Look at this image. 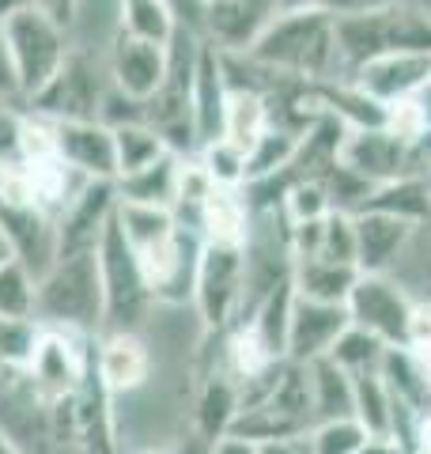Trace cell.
Listing matches in <instances>:
<instances>
[{"mask_svg":"<svg viewBox=\"0 0 431 454\" xmlns=\"http://www.w3.org/2000/svg\"><path fill=\"white\" fill-rule=\"evenodd\" d=\"M341 73L390 53H431V8L412 0H359L337 16Z\"/></svg>","mask_w":431,"mask_h":454,"instance_id":"6da1fadb","label":"cell"},{"mask_svg":"<svg viewBox=\"0 0 431 454\" xmlns=\"http://www.w3.org/2000/svg\"><path fill=\"white\" fill-rule=\"evenodd\" d=\"M247 57L265 73L299 83H329L344 76L337 50V16L329 12H280Z\"/></svg>","mask_w":431,"mask_h":454,"instance_id":"7a4b0ae2","label":"cell"},{"mask_svg":"<svg viewBox=\"0 0 431 454\" xmlns=\"http://www.w3.org/2000/svg\"><path fill=\"white\" fill-rule=\"evenodd\" d=\"M35 322L46 330L103 333V280L95 250L57 258L35 280Z\"/></svg>","mask_w":431,"mask_h":454,"instance_id":"3957f363","label":"cell"},{"mask_svg":"<svg viewBox=\"0 0 431 454\" xmlns=\"http://www.w3.org/2000/svg\"><path fill=\"white\" fill-rule=\"evenodd\" d=\"M95 258H98V280H103V333L144 330L155 310V300L148 284H144V273L125 243L118 220L106 223V231L95 247Z\"/></svg>","mask_w":431,"mask_h":454,"instance_id":"277c9868","label":"cell"},{"mask_svg":"<svg viewBox=\"0 0 431 454\" xmlns=\"http://www.w3.org/2000/svg\"><path fill=\"white\" fill-rule=\"evenodd\" d=\"M200 35L178 31L167 46V76L160 91L148 98V125L167 140L170 152L193 160L197 137H193V73H197Z\"/></svg>","mask_w":431,"mask_h":454,"instance_id":"5b68a950","label":"cell"},{"mask_svg":"<svg viewBox=\"0 0 431 454\" xmlns=\"http://www.w3.org/2000/svg\"><path fill=\"white\" fill-rule=\"evenodd\" d=\"M0 31H4L12 61H16L23 98L31 103V98L65 68L68 53H72L68 31H65L61 20H53L50 12H42L38 4L20 8L16 16L0 27Z\"/></svg>","mask_w":431,"mask_h":454,"instance_id":"8992f818","label":"cell"},{"mask_svg":"<svg viewBox=\"0 0 431 454\" xmlns=\"http://www.w3.org/2000/svg\"><path fill=\"white\" fill-rule=\"evenodd\" d=\"M106 91H110L106 57L72 50L65 68L31 98V103H27V110H31L35 118L53 121V125H61V121H98V106H103Z\"/></svg>","mask_w":431,"mask_h":454,"instance_id":"52a82bcc","label":"cell"},{"mask_svg":"<svg viewBox=\"0 0 431 454\" xmlns=\"http://www.w3.org/2000/svg\"><path fill=\"white\" fill-rule=\"evenodd\" d=\"M247 295V250L242 247H208L200 254L193 284V315L205 333H227L242 315Z\"/></svg>","mask_w":431,"mask_h":454,"instance_id":"ba28073f","label":"cell"},{"mask_svg":"<svg viewBox=\"0 0 431 454\" xmlns=\"http://www.w3.org/2000/svg\"><path fill=\"white\" fill-rule=\"evenodd\" d=\"M412 303L416 300L390 273H359L349 300H344V310H349V322L356 330L379 337L386 348H401L409 333Z\"/></svg>","mask_w":431,"mask_h":454,"instance_id":"9c48e42d","label":"cell"},{"mask_svg":"<svg viewBox=\"0 0 431 454\" xmlns=\"http://www.w3.org/2000/svg\"><path fill=\"white\" fill-rule=\"evenodd\" d=\"M155 367H160V360H155V348H152L148 333H140V330L98 333L95 372H98V379H103V387H106V394L114 397V402H118V397L140 394L152 382Z\"/></svg>","mask_w":431,"mask_h":454,"instance_id":"30bf717a","label":"cell"},{"mask_svg":"<svg viewBox=\"0 0 431 454\" xmlns=\"http://www.w3.org/2000/svg\"><path fill=\"white\" fill-rule=\"evenodd\" d=\"M344 80H352L371 103H379L390 114L397 106L412 103L431 83V53H390V57H379V61H367Z\"/></svg>","mask_w":431,"mask_h":454,"instance_id":"8fae6325","label":"cell"},{"mask_svg":"<svg viewBox=\"0 0 431 454\" xmlns=\"http://www.w3.org/2000/svg\"><path fill=\"white\" fill-rule=\"evenodd\" d=\"M277 16V0H208L200 38L212 42L220 53H250Z\"/></svg>","mask_w":431,"mask_h":454,"instance_id":"7c38bea8","label":"cell"},{"mask_svg":"<svg viewBox=\"0 0 431 454\" xmlns=\"http://www.w3.org/2000/svg\"><path fill=\"white\" fill-rule=\"evenodd\" d=\"M118 212V186L114 182H88L57 220V258L91 254L103 239L106 223Z\"/></svg>","mask_w":431,"mask_h":454,"instance_id":"4fadbf2b","label":"cell"},{"mask_svg":"<svg viewBox=\"0 0 431 454\" xmlns=\"http://www.w3.org/2000/svg\"><path fill=\"white\" fill-rule=\"evenodd\" d=\"M349 325L352 322H349V310H344V303H318V300H303V295H295L292 322H287V348H284V356L295 360V364L325 360Z\"/></svg>","mask_w":431,"mask_h":454,"instance_id":"5bb4252c","label":"cell"},{"mask_svg":"<svg viewBox=\"0 0 431 454\" xmlns=\"http://www.w3.org/2000/svg\"><path fill=\"white\" fill-rule=\"evenodd\" d=\"M53 148L61 163L72 167L88 182L118 178V155H114V133L103 121H61L53 125Z\"/></svg>","mask_w":431,"mask_h":454,"instance_id":"9a60e30c","label":"cell"},{"mask_svg":"<svg viewBox=\"0 0 431 454\" xmlns=\"http://www.w3.org/2000/svg\"><path fill=\"white\" fill-rule=\"evenodd\" d=\"M106 68L114 88L148 106V98L160 91L167 76V46H155V42H144L133 35H118V42L110 46Z\"/></svg>","mask_w":431,"mask_h":454,"instance_id":"2e32d148","label":"cell"},{"mask_svg":"<svg viewBox=\"0 0 431 454\" xmlns=\"http://www.w3.org/2000/svg\"><path fill=\"white\" fill-rule=\"evenodd\" d=\"M250 223H254V208H250L247 186L242 190L212 186L205 197H200L193 216L185 220V227H193L208 247H247Z\"/></svg>","mask_w":431,"mask_h":454,"instance_id":"e0dca14e","label":"cell"},{"mask_svg":"<svg viewBox=\"0 0 431 454\" xmlns=\"http://www.w3.org/2000/svg\"><path fill=\"white\" fill-rule=\"evenodd\" d=\"M227 73H223V53L212 42L200 38V53H197V73H193V137L197 148L212 145L223 137V118H227Z\"/></svg>","mask_w":431,"mask_h":454,"instance_id":"ac0fdd59","label":"cell"},{"mask_svg":"<svg viewBox=\"0 0 431 454\" xmlns=\"http://www.w3.org/2000/svg\"><path fill=\"white\" fill-rule=\"evenodd\" d=\"M352 231H356V265L359 273H386L405 247L412 243L416 227L397 220V216H386V212H356L352 216Z\"/></svg>","mask_w":431,"mask_h":454,"instance_id":"d6986e66","label":"cell"},{"mask_svg":"<svg viewBox=\"0 0 431 454\" xmlns=\"http://www.w3.org/2000/svg\"><path fill=\"white\" fill-rule=\"evenodd\" d=\"M182 167L185 155L167 152L163 160H155L152 167L137 170V175L118 178V201L121 205H148V208H170L178 205V186H182Z\"/></svg>","mask_w":431,"mask_h":454,"instance_id":"ffe728a7","label":"cell"},{"mask_svg":"<svg viewBox=\"0 0 431 454\" xmlns=\"http://www.w3.org/2000/svg\"><path fill=\"white\" fill-rule=\"evenodd\" d=\"M352 420L371 439H394L397 424V402L379 372L352 375Z\"/></svg>","mask_w":431,"mask_h":454,"instance_id":"44dd1931","label":"cell"},{"mask_svg":"<svg viewBox=\"0 0 431 454\" xmlns=\"http://www.w3.org/2000/svg\"><path fill=\"white\" fill-rule=\"evenodd\" d=\"M356 277H359L356 265H341V262H325V258L292 262V284H295V295H303V300L344 303Z\"/></svg>","mask_w":431,"mask_h":454,"instance_id":"7402d4cb","label":"cell"},{"mask_svg":"<svg viewBox=\"0 0 431 454\" xmlns=\"http://www.w3.org/2000/svg\"><path fill=\"white\" fill-rule=\"evenodd\" d=\"M364 208L371 212H386V216H397L412 227H420L431 220V182L427 178H397L375 186L371 197L364 201ZM359 208V212H364Z\"/></svg>","mask_w":431,"mask_h":454,"instance_id":"603a6c76","label":"cell"},{"mask_svg":"<svg viewBox=\"0 0 431 454\" xmlns=\"http://www.w3.org/2000/svg\"><path fill=\"white\" fill-rule=\"evenodd\" d=\"M310 372V397H314V424L352 417V375L341 372L333 360L307 364Z\"/></svg>","mask_w":431,"mask_h":454,"instance_id":"cb8c5ba5","label":"cell"},{"mask_svg":"<svg viewBox=\"0 0 431 454\" xmlns=\"http://www.w3.org/2000/svg\"><path fill=\"white\" fill-rule=\"evenodd\" d=\"M299 145H303L299 133L269 125V129L257 137V145L247 152V186L250 182H265V178L284 175V170L292 167V160L299 155Z\"/></svg>","mask_w":431,"mask_h":454,"instance_id":"d4e9b609","label":"cell"},{"mask_svg":"<svg viewBox=\"0 0 431 454\" xmlns=\"http://www.w3.org/2000/svg\"><path fill=\"white\" fill-rule=\"evenodd\" d=\"M114 133V155H118V178L125 175H137V170L152 167L155 160H163L170 152L167 140L152 129L148 121H137V125H121V129H110ZM114 178V182H118Z\"/></svg>","mask_w":431,"mask_h":454,"instance_id":"484cf974","label":"cell"},{"mask_svg":"<svg viewBox=\"0 0 431 454\" xmlns=\"http://www.w3.org/2000/svg\"><path fill=\"white\" fill-rule=\"evenodd\" d=\"M182 31L175 12L163 0H121V35H133L155 46H170Z\"/></svg>","mask_w":431,"mask_h":454,"instance_id":"4316f807","label":"cell"},{"mask_svg":"<svg viewBox=\"0 0 431 454\" xmlns=\"http://www.w3.org/2000/svg\"><path fill=\"white\" fill-rule=\"evenodd\" d=\"M265 129H269L265 95H257V91H231V98H227V118H223V137L231 140V145H239L242 152H250Z\"/></svg>","mask_w":431,"mask_h":454,"instance_id":"83f0119b","label":"cell"},{"mask_svg":"<svg viewBox=\"0 0 431 454\" xmlns=\"http://www.w3.org/2000/svg\"><path fill=\"white\" fill-rule=\"evenodd\" d=\"M0 318L35 322V273L23 262H0Z\"/></svg>","mask_w":431,"mask_h":454,"instance_id":"f1b7e54d","label":"cell"},{"mask_svg":"<svg viewBox=\"0 0 431 454\" xmlns=\"http://www.w3.org/2000/svg\"><path fill=\"white\" fill-rule=\"evenodd\" d=\"M193 163L205 170L212 186H227V190L247 186V152H242L239 145H231L227 137L212 140V145H205V148H197Z\"/></svg>","mask_w":431,"mask_h":454,"instance_id":"f546056e","label":"cell"},{"mask_svg":"<svg viewBox=\"0 0 431 454\" xmlns=\"http://www.w3.org/2000/svg\"><path fill=\"white\" fill-rule=\"evenodd\" d=\"M382 356H386V345L379 337H371L367 330H356V325H349L325 360H333L341 372H349V375H367V372H379Z\"/></svg>","mask_w":431,"mask_h":454,"instance_id":"4dcf8cb0","label":"cell"},{"mask_svg":"<svg viewBox=\"0 0 431 454\" xmlns=\"http://www.w3.org/2000/svg\"><path fill=\"white\" fill-rule=\"evenodd\" d=\"M307 439H310V450L314 454H359V450L371 443V435L359 428L352 417L314 424V428L307 432Z\"/></svg>","mask_w":431,"mask_h":454,"instance_id":"1f68e13d","label":"cell"},{"mask_svg":"<svg viewBox=\"0 0 431 454\" xmlns=\"http://www.w3.org/2000/svg\"><path fill=\"white\" fill-rule=\"evenodd\" d=\"M38 333H42L38 322H8V318H0V364L23 367L27 360H31L35 345H38Z\"/></svg>","mask_w":431,"mask_h":454,"instance_id":"d6a6232c","label":"cell"},{"mask_svg":"<svg viewBox=\"0 0 431 454\" xmlns=\"http://www.w3.org/2000/svg\"><path fill=\"white\" fill-rule=\"evenodd\" d=\"M0 103L4 106H27L23 88H20V73L16 61H12V50L4 42V31H0Z\"/></svg>","mask_w":431,"mask_h":454,"instance_id":"836d02e7","label":"cell"},{"mask_svg":"<svg viewBox=\"0 0 431 454\" xmlns=\"http://www.w3.org/2000/svg\"><path fill=\"white\" fill-rule=\"evenodd\" d=\"M163 4L175 12V20H178L182 31L200 35V27H205V8H208V0H163Z\"/></svg>","mask_w":431,"mask_h":454,"instance_id":"e575fe53","label":"cell"},{"mask_svg":"<svg viewBox=\"0 0 431 454\" xmlns=\"http://www.w3.org/2000/svg\"><path fill=\"white\" fill-rule=\"evenodd\" d=\"M356 4L359 0H277L280 12H329V16H341Z\"/></svg>","mask_w":431,"mask_h":454,"instance_id":"d590c367","label":"cell"},{"mask_svg":"<svg viewBox=\"0 0 431 454\" xmlns=\"http://www.w3.org/2000/svg\"><path fill=\"white\" fill-rule=\"evenodd\" d=\"M262 454H314V450H310L307 435H295V439H277V443H265Z\"/></svg>","mask_w":431,"mask_h":454,"instance_id":"8d00e7d4","label":"cell"},{"mask_svg":"<svg viewBox=\"0 0 431 454\" xmlns=\"http://www.w3.org/2000/svg\"><path fill=\"white\" fill-rule=\"evenodd\" d=\"M212 454H262V447H257V443H247V439L227 435V439H220V443L212 447Z\"/></svg>","mask_w":431,"mask_h":454,"instance_id":"74e56055","label":"cell"},{"mask_svg":"<svg viewBox=\"0 0 431 454\" xmlns=\"http://www.w3.org/2000/svg\"><path fill=\"white\" fill-rule=\"evenodd\" d=\"M27 4H31V0H0V27H4V23L16 16L20 8H27Z\"/></svg>","mask_w":431,"mask_h":454,"instance_id":"f35d334b","label":"cell"},{"mask_svg":"<svg viewBox=\"0 0 431 454\" xmlns=\"http://www.w3.org/2000/svg\"><path fill=\"white\" fill-rule=\"evenodd\" d=\"M0 454H23V450H20L16 443H12V439H8L4 432H0Z\"/></svg>","mask_w":431,"mask_h":454,"instance_id":"ab89813d","label":"cell"},{"mask_svg":"<svg viewBox=\"0 0 431 454\" xmlns=\"http://www.w3.org/2000/svg\"><path fill=\"white\" fill-rule=\"evenodd\" d=\"M8 258H12V247H8V239L0 235V262H8Z\"/></svg>","mask_w":431,"mask_h":454,"instance_id":"60d3db41","label":"cell"},{"mask_svg":"<svg viewBox=\"0 0 431 454\" xmlns=\"http://www.w3.org/2000/svg\"><path fill=\"white\" fill-rule=\"evenodd\" d=\"M412 4H427L431 8V0H412Z\"/></svg>","mask_w":431,"mask_h":454,"instance_id":"b9f144b4","label":"cell"},{"mask_svg":"<svg viewBox=\"0 0 431 454\" xmlns=\"http://www.w3.org/2000/svg\"><path fill=\"white\" fill-rule=\"evenodd\" d=\"M140 454H167V450H140Z\"/></svg>","mask_w":431,"mask_h":454,"instance_id":"7bdbcfd3","label":"cell"},{"mask_svg":"<svg viewBox=\"0 0 431 454\" xmlns=\"http://www.w3.org/2000/svg\"><path fill=\"white\" fill-rule=\"evenodd\" d=\"M427 277H431V269H427ZM427 300H431V295H427Z\"/></svg>","mask_w":431,"mask_h":454,"instance_id":"ee69618b","label":"cell"},{"mask_svg":"<svg viewBox=\"0 0 431 454\" xmlns=\"http://www.w3.org/2000/svg\"><path fill=\"white\" fill-rule=\"evenodd\" d=\"M427 182H431V175H427Z\"/></svg>","mask_w":431,"mask_h":454,"instance_id":"f6af8a7d","label":"cell"}]
</instances>
